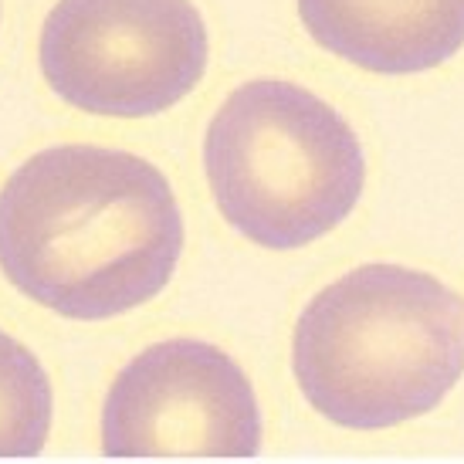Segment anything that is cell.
<instances>
[{
    "instance_id": "6da1fadb",
    "label": "cell",
    "mask_w": 464,
    "mask_h": 464,
    "mask_svg": "<svg viewBox=\"0 0 464 464\" xmlns=\"http://www.w3.org/2000/svg\"><path fill=\"white\" fill-rule=\"evenodd\" d=\"M183 251L167 177L102 146H52L0 190V268L68 319H112L163 292Z\"/></svg>"
},
{
    "instance_id": "7a4b0ae2",
    "label": "cell",
    "mask_w": 464,
    "mask_h": 464,
    "mask_svg": "<svg viewBox=\"0 0 464 464\" xmlns=\"http://www.w3.org/2000/svg\"><path fill=\"white\" fill-rule=\"evenodd\" d=\"M292 366L305 400L333 424H403L461 380L464 295L427 271L362 265L302 312Z\"/></svg>"
},
{
    "instance_id": "3957f363",
    "label": "cell",
    "mask_w": 464,
    "mask_h": 464,
    "mask_svg": "<svg viewBox=\"0 0 464 464\" xmlns=\"http://www.w3.org/2000/svg\"><path fill=\"white\" fill-rule=\"evenodd\" d=\"M204 167L224 220L271 251L305 247L339 227L366 183L346 119L278 78L227 95L207 130Z\"/></svg>"
},
{
    "instance_id": "277c9868",
    "label": "cell",
    "mask_w": 464,
    "mask_h": 464,
    "mask_svg": "<svg viewBox=\"0 0 464 464\" xmlns=\"http://www.w3.org/2000/svg\"><path fill=\"white\" fill-rule=\"evenodd\" d=\"M204 68L207 27L190 0H58L41 27L48 85L92 116H156Z\"/></svg>"
},
{
    "instance_id": "5b68a950",
    "label": "cell",
    "mask_w": 464,
    "mask_h": 464,
    "mask_svg": "<svg viewBox=\"0 0 464 464\" xmlns=\"http://www.w3.org/2000/svg\"><path fill=\"white\" fill-rule=\"evenodd\" d=\"M258 448L261 413L251 380L210 343H156L105 397L109 458H255Z\"/></svg>"
},
{
    "instance_id": "8992f818",
    "label": "cell",
    "mask_w": 464,
    "mask_h": 464,
    "mask_svg": "<svg viewBox=\"0 0 464 464\" xmlns=\"http://www.w3.org/2000/svg\"><path fill=\"white\" fill-rule=\"evenodd\" d=\"M325 52L376 75L444 65L464 44V0H298Z\"/></svg>"
},
{
    "instance_id": "52a82bcc",
    "label": "cell",
    "mask_w": 464,
    "mask_h": 464,
    "mask_svg": "<svg viewBox=\"0 0 464 464\" xmlns=\"http://www.w3.org/2000/svg\"><path fill=\"white\" fill-rule=\"evenodd\" d=\"M52 430V383L41 362L0 329V458H34Z\"/></svg>"
}]
</instances>
